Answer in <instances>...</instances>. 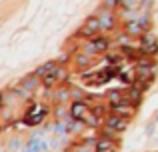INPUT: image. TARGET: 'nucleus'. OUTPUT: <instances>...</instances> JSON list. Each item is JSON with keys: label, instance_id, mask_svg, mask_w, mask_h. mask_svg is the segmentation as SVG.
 Returning <instances> with one entry per match:
<instances>
[{"label": "nucleus", "instance_id": "obj_6", "mask_svg": "<svg viewBox=\"0 0 158 152\" xmlns=\"http://www.w3.org/2000/svg\"><path fill=\"white\" fill-rule=\"evenodd\" d=\"M124 126H126V120L120 116H112L110 120H108V128L110 130H122Z\"/></svg>", "mask_w": 158, "mask_h": 152}, {"label": "nucleus", "instance_id": "obj_4", "mask_svg": "<svg viewBox=\"0 0 158 152\" xmlns=\"http://www.w3.org/2000/svg\"><path fill=\"white\" fill-rule=\"evenodd\" d=\"M102 28V24H100V20L98 18H94V20H90L88 24L84 26V30H82V34H86V36H90V34H96L98 30Z\"/></svg>", "mask_w": 158, "mask_h": 152}, {"label": "nucleus", "instance_id": "obj_3", "mask_svg": "<svg viewBox=\"0 0 158 152\" xmlns=\"http://www.w3.org/2000/svg\"><path fill=\"white\" fill-rule=\"evenodd\" d=\"M108 46H110V42H108L106 38H94L92 42H90L88 50L90 52H104V50H108Z\"/></svg>", "mask_w": 158, "mask_h": 152}, {"label": "nucleus", "instance_id": "obj_5", "mask_svg": "<svg viewBox=\"0 0 158 152\" xmlns=\"http://www.w3.org/2000/svg\"><path fill=\"white\" fill-rule=\"evenodd\" d=\"M54 72H56V62H48V64H44L42 68H38L36 76H40V78H48L50 74H54Z\"/></svg>", "mask_w": 158, "mask_h": 152}, {"label": "nucleus", "instance_id": "obj_8", "mask_svg": "<svg viewBox=\"0 0 158 152\" xmlns=\"http://www.w3.org/2000/svg\"><path fill=\"white\" fill-rule=\"evenodd\" d=\"M98 152H112V146L104 140V142H100V146H98Z\"/></svg>", "mask_w": 158, "mask_h": 152}, {"label": "nucleus", "instance_id": "obj_7", "mask_svg": "<svg viewBox=\"0 0 158 152\" xmlns=\"http://www.w3.org/2000/svg\"><path fill=\"white\" fill-rule=\"evenodd\" d=\"M42 114H44V108H42V106H34V110H32V114H30V116L26 118V120H28V122H38Z\"/></svg>", "mask_w": 158, "mask_h": 152}, {"label": "nucleus", "instance_id": "obj_2", "mask_svg": "<svg viewBox=\"0 0 158 152\" xmlns=\"http://www.w3.org/2000/svg\"><path fill=\"white\" fill-rule=\"evenodd\" d=\"M140 50H142V52H146V54H154V52L158 50V42H156V38H154V36H152V34L144 36L142 44H140Z\"/></svg>", "mask_w": 158, "mask_h": 152}, {"label": "nucleus", "instance_id": "obj_1", "mask_svg": "<svg viewBox=\"0 0 158 152\" xmlns=\"http://www.w3.org/2000/svg\"><path fill=\"white\" fill-rule=\"evenodd\" d=\"M72 114H74V118H76V120L94 122V116H90L88 106H84V104H74V106H72Z\"/></svg>", "mask_w": 158, "mask_h": 152}]
</instances>
